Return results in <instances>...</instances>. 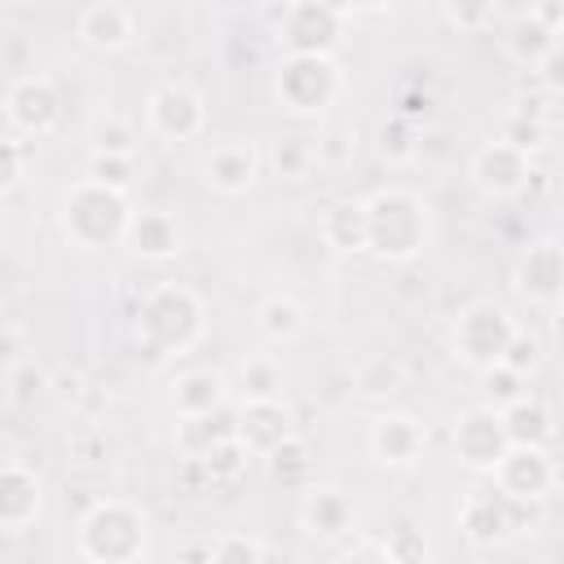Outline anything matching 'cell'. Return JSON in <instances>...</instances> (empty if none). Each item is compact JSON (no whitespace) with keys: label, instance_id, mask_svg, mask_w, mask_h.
<instances>
[{"label":"cell","instance_id":"obj_33","mask_svg":"<svg viewBox=\"0 0 564 564\" xmlns=\"http://www.w3.org/2000/svg\"><path fill=\"white\" fill-rule=\"evenodd\" d=\"M207 564H264V542L256 533L229 529L207 546Z\"/></svg>","mask_w":564,"mask_h":564},{"label":"cell","instance_id":"obj_4","mask_svg":"<svg viewBox=\"0 0 564 564\" xmlns=\"http://www.w3.org/2000/svg\"><path fill=\"white\" fill-rule=\"evenodd\" d=\"M128 194H115L106 185H93V181H75L62 198V229L75 247H110V242H123V229H128Z\"/></svg>","mask_w":564,"mask_h":564},{"label":"cell","instance_id":"obj_28","mask_svg":"<svg viewBox=\"0 0 564 564\" xmlns=\"http://www.w3.org/2000/svg\"><path fill=\"white\" fill-rule=\"evenodd\" d=\"M256 330L269 344H291L304 330V308L291 295H269V300L256 304Z\"/></svg>","mask_w":564,"mask_h":564},{"label":"cell","instance_id":"obj_12","mask_svg":"<svg viewBox=\"0 0 564 564\" xmlns=\"http://www.w3.org/2000/svg\"><path fill=\"white\" fill-rule=\"evenodd\" d=\"M449 441H454V454L463 467L471 471H494L498 458L507 454V436H502V423H498V410H485V405H471L454 419L449 427Z\"/></svg>","mask_w":564,"mask_h":564},{"label":"cell","instance_id":"obj_42","mask_svg":"<svg viewBox=\"0 0 564 564\" xmlns=\"http://www.w3.org/2000/svg\"><path fill=\"white\" fill-rule=\"evenodd\" d=\"M269 467H273V476H278V480L295 485V480L308 471V445H304L300 436H291L286 445H278V449L269 454Z\"/></svg>","mask_w":564,"mask_h":564},{"label":"cell","instance_id":"obj_49","mask_svg":"<svg viewBox=\"0 0 564 564\" xmlns=\"http://www.w3.org/2000/svg\"><path fill=\"white\" fill-rule=\"evenodd\" d=\"M194 564H207V555H203V560H194Z\"/></svg>","mask_w":564,"mask_h":564},{"label":"cell","instance_id":"obj_46","mask_svg":"<svg viewBox=\"0 0 564 564\" xmlns=\"http://www.w3.org/2000/svg\"><path fill=\"white\" fill-rule=\"evenodd\" d=\"M18 352H22V335H18V326L0 322V366H13V361H22Z\"/></svg>","mask_w":564,"mask_h":564},{"label":"cell","instance_id":"obj_41","mask_svg":"<svg viewBox=\"0 0 564 564\" xmlns=\"http://www.w3.org/2000/svg\"><path fill=\"white\" fill-rule=\"evenodd\" d=\"M44 388H48V375H44L35 361H13V366H9V397H13L18 405H31Z\"/></svg>","mask_w":564,"mask_h":564},{"label":"cell","instance_id":"obj_23","mask_svg":"<svg viewBox=\"0 0 564 564\" xmlns=\"http://www.w3.org/2000/svg\"><path fill=\"white\" fill-rule=\"evenodd\" d=\"M300 520H304V529L317 533V538H344V533L352 529L357 511H352V498H348L344 489L322 485V489H308V494H304Z\"/></svg>","mask_w":564,"mask_h":564},{"label":"cell","instance_id":"obj_50","mask_svg":"<svg viewBox=\"0 0 564 564\" xmlns=\"http://www.w3.org/2000/svg\"><path fill=\"white\" fill-rule=\"evenodd\" d=\"M0 300H4V291H0Z\"/></svg>","mask_w":564,"mask_h":564},{"label":"cell","instance_id":"obj_17","mask_svg":"<svg viewBox=\"0 0 564 564\" xmlns=\"http://www.w3.org/2000/svg\"><path fill=\"white\" fill-rule=\"evenodd\" d=\"M75 35L97 53H119L137 40V13L119 0H97L75 13Z\"/></svg>","mask_w":564,"mask_h":564},{"label":"cell","instance_id":"obj_29","mask_svg":"<svg viewBox=\"0 0 564 564\" xmlns=\"http://www.w3.org/2000/svg\"><path fill=\"white\" fill-rule=\"evenodd\" d=\"M555 48H560V35H551V31H546L542 22H533L529 13H520L516 26L507 31V53H511L520 66H529V70H533L546 53H555Z\"/></svg>","mask_w":564,"mask_h":564},{"label":"cell","instance_id":"obj_2","mask_svg":"<svg viewBox=\"0 0 564 564\" xmlns=\"http://www.w3.org/2000/svg\"><path fill=\"white\" fill-rule=\"evenodd\" d=\"M366 203V251L388 264H410L432 242V212L414 189L388 185L375 189Z\"/></svg>","mask_w":564,"mask_h":564},{"label":"cell","instance_id":"obj_1","mask_svg":"<svg viewBox=\"0 0 564 564\" xmlns=\"http://www.w3.org/2000/svg\"><path fill=\"white\" fill-rule=\"evenodd\" d=\"M207 326V308L198 300V291L181 286V282H159L137 300V348L145 352V361L163 366L185 357Z\"/></svg>","mask_w":564,"mask_h":564},{"label":"cell","instance_id":"obj_25","mask_svg":"<svg viewBox=\"0 0 564 564\" xmlns=\"http://www.w3.org/2000/svg\"><path fill=\"white\" fill-rule=\"evenodd\" d=\"M317 234L330 251H366V203L361 198H339L322 212Z\"/></svg>","mask_w":564,"mask_h":564},{"label":"cell","instance_id":"obj_7","mask_svg":"<svg viewBox=\"0 0 564 564\" xmlns=\"http://www.w3.org/2000/svg\"><path fill=\"white\" fill-rule=\"evenodd\" d=\"M533 520H538L533 502H516L494 485H476L458 502V529L471 546H498V542L524 533Z\"/></svg>","mask_w":564,"mask_h":564},{"label":"cell","instance_id":"obj_10","mask_svg":"<svg viewBox=\"0 0 564 564\" xmlns=\"http://www.w3.org/2000/svg\"><path fill=\"white\" fill-rule=\"evenodd\" d=\"M273 22H278V40L286 44V53H326L330 57V48L344 35L339 4H313V0L282 4V9H273Z\"/></svg>","mask_w":564,"mask_h":564},{"label":"cell","instance_id":"obj_26","mask_svg":"<svg viewBox=\"0 0 564 564\" xmlns=\"http://www.w3.org/2000/svg\"><path fill=\"white\" fill-rule=\"evenodd\" d=\"M405 361L401 357H392V352H375V357H366V361H357V370H352V392L361 397V401H392V397H401L405 392Z\"/></svg>","mask_w":564,"mask_h":564},{"label":"cell","instance_id":"obj_38","mask_svg":"<svg viewBox=\"0 0 564 564\" xmlns=\"http://www.w3.org/2000/svg\"><path fill=\"white\" fill-rule=\"evenodd\" d=\"M546 137H551V128L546 123H538V119H524V115H507V123H502V132H498V141H507L511 150H520L524 159H533L542 145H546Z\"/></svg>","mask_w":564,"mask_h":564},{"label":"cell","instance_id":"obj_9","mask_svg":"<svg viewBox=\"0 0 564 564\" xmlns=\"http://www.w3.org/2000/svg\"><path fill=\"white\" fill-rule=\"evenodd\" d=\"M494 489H502L507 498L516 502H546L560 485V471H555V458L551 449H533V445H507V454L498 458V467L489 471Z\"/></svg>","mask_w":564,"mask_h":564},{"label":"cell","instance_id":"obj_18","mask_svg":"<svg viewBox=\"0 0 564 564\" xmlns=\"http://www.w3.org/2000/svg\"><path fill=\"white\" fill-rule=\"evenodd\" d=\"M366 445H370L375 463H383V467H410V463H419V454L427 445V427L419 419H410V414H392L388 410V414H379L370 423Z\"/></svg>","mask_w":564,"mask_h":564},{"label":"cell","instance_id":"obj_44","mask_svg":"<svg viewBox=\"0 0 564 564\" xmlns=\"http://www.w3.org/2000/svg\"><path fill=\"white\" fill-rule=\"evenodd\" d=\"M441 18H445V22H454V26H485V22H494V18H498V9H494V4H480V9L445 4V9H441Z\"/></svg>","mask_w":564,"mask_h":564},{"label":"cell","instance_id":"obj_47","mask_svg":"<svg viewBox=\"0 0 564 564\" xmlns=\"http://www.w3.org/2000/svg\"><path fill=\"white\" fill-rule=\"evenodd\" d=\"M529 18H533V22H542L551 35H560V31H564V4H533V9H529Z\"/></svg>","mask_w":564,"mask_h":564},{"label":"cell","instance_id":"obj_43","mask_svg":"<svg viewBox=\"0 0 564 564\" xmlns=\"http://www.w3.org/2000/svg\"><path fill=\"white\" fill-rule=\"evenodd\" d=\"M26 163H31V145L18 137H0V189H13L26 176Z\"/></svg>","mask_w":564,"mask_h":564},{"label":"cell","instance_id":"obj_40","mask_svg":"<svg viewBox=\"0 0 564 564\" xmlns=\"http://www.w3.org/2000/svg\"><path fill=\"white\" fill-rule=\"evenodd\" d=\"M247 449L238 445V441H225V445H216L207 458H203V471L212 476V480H238L242 471H247Z\"/></svg>","mask_w":564,"mask_h":564},{"label":"cell","instance_id":"obj_20","mask_svg":"<svg viewBox=\"0 0 564 564\" xmlns=\"http://www.w3.org/2000/svg\"><path fill=\"white\" fill-rule=\"evenodd\" d=\"M167 405L181 414V419H198V414H212V410H225L229 405V383L220 370H181L172 383H167Z\"/></svg>","mask_w":564,"mask_h":564},{"label":"cell","instance_id":"obj_14","mask_svg":"<svg viewBox=\"0 0 564 564\" xmlns=\"http://www.w3.org/2000/svg\"><path fill=\"white\" fill-rule=\"evenodd\" d=\"M529 172H533V159H524L520 150H511L507 141H485L476 154H471V181L489 194V198H520L524 185H529Z\"/></svg>","mask_w":564,"mask_h":564},{"label":"cell","instance_id":"obj_19","mask_svg":"<svg viewBox=\"0 0 564 564\" xmlns=\"http://www.w3.org/2000/svg\"><path fill=\"white\" fill-rule=\"evenodd\" d=\"M516 291L529 300V304H546L555 308L560 304V286H564V256L555 242H533L520 260H516Z\"/></svg>","mask_w":564,"mask_h":564},{"label":"cell","instance_id":"obj_11","mask_svg":"<svg viewBox=\"0 0 564 564\" xmlns=\"http://www.w3.org/2000/svg\"><path fill=\"white\" fill-rule=\"evenodd\" d=\"M4 115L22 137H48L62 119V97L48 75H18L4 93Z\"/></svg>","mask_w":564,"mask_h":564},{"label":"cell","instance_id":"obj_37","mask_svg":"<svg viewBox=\"0 0 564 564\" xmlns=\"http://www.w3.org/2000/svg\"><path fill=\"white\" fill-rule=\"evenodd\" d=\"M480 388H485V410H507V405H516L520 397H529V392H524L529 379L511 375L507 366H489V370H480Z\"/></svg>","mask_w":564,"mask_h":564},{"label":"cell","instance_id":"obj_39","mask_svg":"<svg viewBox=\"0 0 564 564\" xmlns=\"http://www.w3.org/2000/svg\"><path fill=\"white\" fill-rule=\"evenodd\" d=\"M498 366H507L511 375H520V379H529V375H533V370L542 366V344H538L533 335H524V330H516Z\"/></svg>","mask_w":564,"mask_h":564},{"label":"cell","instance_id":"obj_45","mask_svg":"<svg viewBox=\"0 0 564 564\" xmlns=\"http://www.w3.org/2000/svg\"><path fill=\"white\" fill-rule=\"evenodd\" d=\"M106 449H110V445H106L101 432H88V436H75V441H70V454H75L79 463H101Z\"/></svg>","mask_w":564,"mask_h":564},{"label":"cell","instance_id":"obj_34","mask_svg":"<svg viewBox=\"0 0 564 564\" xmlns=\"http://www.w3.org/2000/svg\"><path fill=\"white\" fill-rule=\"evenodd\" d=\"M88 141H93V154H123V159H132V150H137V128L123 123L119 115H106V119L93 123Z\"/></svg>","mask_w":564,"mask_h":564},{"label":"cell","instance_id":"obj_24","mask_svg":"<svg viewBox=\"0 0 564 564\" xmlns=\"http://www.w3.org/2000/svg\"><path fill=\"white\" fill-rule=\"evenodd\" d=\"M498 423H502L507 445H533V449H551L555 423H551L546 401H538V397H520L516 405L498 410Z\"/></svg>","mask_w":564,"mask_h":564},{"label":"cell","instance_id":"obj_3","mask_svg":"<svg viewBox=\"0 0 564 564\" xmlns=\"http://www.w3.org/2000/svg\"><path fill=\"white\" fill-rule=\"evenodd\" d=\"M150 542V520L128 498H97L75 529V551L84 564H141Z\"/></svg>","mask_w":564,"mask_h":564},{"label":"cell","instance_id":"obj_6","mask_svg":"<svg viewBox=\"0 0 564 564\" xmlns=\"http://www.w3.org/2000/svg\"><path fill=\"white\" fill-rule=\"evenodd\" d=\"M516 317L507 304H494V300H476L467 308H458L454 326H449V348L458 361L476 366V370H489L502 361L511 335H516Z\"/></svg>","mask_w":564,"mask_h":564},{"label":"cell","instance_id":"obj_36","mask_svg":"<svg viewBox=\"0 0 564 564\" xmlns=\"http://www.w3.org/2000/svg\"><path fill=\"white\" fill-rule=\"evenodd\" d=\"M132 176H137V163H132V159H123V154H88L84 181L106 185V189H115V194H128V189H132Z\"/></svg>","mask_w":564,"mask_h":564},{"label":"cell","instance_id":"obj_30","mask_svg":"<svg viewBox=\"0 0 564 564\" xmlns=\"http://www.w3.org/2000/svg\"><path fill=\"white\" fill-rule=\"evenodd\" d=\"M269 163H273V172H278L282 181H308V176L317 172L313 137H300V132L278 137V141H273V150H269Z\"/></svg>","mask_w":564,"mask_h":564},{"label":"cell","instance_id":"obj_21","mask_svg":"<svg viewBox=\"0 0 564 564\" xmlns=\"http://www.w3.org/2000/svg\"><path fill=\"white\" fill-rule=\"evenodd\" d=\"M44 507V485L22 463H0V529H26Z\"/></svg>","mask_w":564,"mask_h":564},{"label":"cell","instance_id":"obj_35","mask_svg":"<svg viewBox=\"0 0 564 564\" xmlns=\"http://www.w3.org/2000/svg\"><path fill=\"white\" fill-rule=\"evenodd\" d=\"M313 150H317V167H348L352 154H357V128L335 123L322 137H313Z\"/></svg>","mask_w":564,"mask_h":564},{"label":"cell","instance_id":"obj_5","mask_svg":"<svg viewBox=\"0 0 564 564\" xmlns=\"http://www.w3.org/2000/svg\"><path fill=\"white\" fill-rule=\"evenodd\" d=\"M344 93V70L326 53H286L273 75V97L286 115H322Z\"/></svg>","mask_w":564,"mask_h":564},{"label":"cell","instance_id":"obj_48","mask_svg":"<svg viewBox=\"0 0 564 564\" xmlns=\"http://www.w3.org/2000/svg\"><path fill=\"white\" fill-rule=\"evenodd\" d=\"M344 564H388V555L379 551V542H375V538H366V542H357V546L344 555Z\"/></svg>","mask_w":564,"mask_h":564},{"label":"cell","instance_id":"obj_27","mask_svg":"<svg viewBox=\"0 0 564 564\" xmlns=\"http://www.w3.org/2000/svg\"><path fill=\"white\" fill-rule=\"evenodd\" d=\"M286 388V370L273 352H256L238 361V392L242 401H282Z\"/></svg>","mask_w":564,"mask_h":564},{"label":"cell","instance_id":"obj_31","mask_svg":"<svg viewBox=\"0 0 564 564\" xmlns=\"http://www.w3.org/2000/svg\"><path fill=\"white\" fill-rule=\"evenodd\" d=\"M375 150H379V159H388V163H410V159H419V150H423L419 123L388 115V119L379 123V132H375Z\"/></svg>","mask_w":564,"mask_h":564},{"label":"cell","instance_id":"obj_16","mask_svg":"<svg viewBox=\"0 0 564 564\" xmlns=\"http://www.w3.org/2000/svg\"><path fill=\"white\" fill-rule=\"evenodd\" d=\"M256 176H260V150H256L251 141H242V137L216 141V145L207 150V159H203V181H207L216 194H225V198L247 194V189L256 185Z\"/></svg>","mask_w":564,"mask_h":564},{"label":"cell","instance_id":"obj_8","mask_svg":"<svg viewBox=\"0 0 564 564\" xmlns=\"http://www.w3.org/2000/svg\"><path fill=\"white\" fill-rule=\"evenodd\" d=\"M145 128L163 141H194L207 132V101L185 79H163L145 97Z\"/></svg>","mask_w":564,"mask_h":564},{"label":"cell","instance_id":"obj_32","mask_svg":"<svg viewBox=\"0 0 564 564\" xmlns=\"http://www.w3.org/2000/svg\"><path fill=\"white\" fill-rule=\"evenodd\" d=\"M375 542H379V551L388 555V564H427V560H432V546H427L423 529L410 524V520L392 524L388 538H375Z\"/></svg>","mask_w":564,"mask_h":564},{"label":"cell","instance_id":"obj_13","mask_svg":"<svg viewBox=\"0 0 564 564\" xmlns=\"http://www.w3.org/2000/svg\"><path fill=\"white\" fill-rule=\"evenodd\" d=\"M295 436V414L282 401H238L234 405V441L247 454L269 458L278 445Z\"/></svg>","mask_w":564,"mask_h":564},{"label":"cell","instance_id":"obj_22","mask_svg":"<svg viewBox=\"0 0 564 564\" xmlns=\"http://www.w3.org/2000/svg\"><path fill=\"white\" fill-rule=\"evenodd\" d=\"M225 441H234V405L212 410V414H198V419H181L176 423V436H172L176 454L189 458V463H203Z\"/></svg>","mask_w":564,"mask_h":564},{"label":"cell","instance_id":"obj_15","mask_svg":"<svg viewBox=\"0 0 564 564\" xmlns=\"http://www.w3.org/2000/svg\"><path fill=\"white\" fill-rule=\"evenodd\" d=\"M123 242L137 260H150V264H163V260H176L181 247H185V229L172 212L163 207H141L128 216V229H123Z\"/></svg>","mask_w":564,"mask_h":564}]
</instances>
